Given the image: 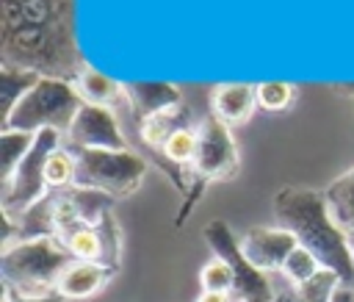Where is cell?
I'll return each mask as SVG.
<instances>
[{
	"instance_id": "cell-1",
	"label": "cell",
	"mask_w": 354,
	"mask_h": 302,
	"mask_svg": "<svg viewBox=\"0 0 354 302\" xmlns=\"http://www.w3.org/2000/svg\"><path fill=\"white\" fill-rule=\"evenodd\" d=\"M0 66L75 80L88 66L75 42V0H0Z\"/></svg>"
},
{
	"instance_id": "cell-2",
	"label": "cell",
	"mask_w": 354,
	"mask_h": 302,
	"mask_svg": "<svg viewBox=\"0 0 354 302\" xmlns=\"http://www.w3.org/2000/svg\"><path fill=\"white\" fill-rule=\"evenodd\" d=\"M277 227L296 236L299 247L310 249L324 269L340 274L346 288H354V252L351 238L335 224L324 191L304 186H285L274 194Z\"/></svg>"
},
{
	"instance_id": "cell-3",
	"label": "cell",
	"mask_w": 354,
	"mask_h": 302,
	"mask_svg": "<svg viewBox=\"0 0 354 302\" xmlns=\"http://www.w3.org/2000/svg\"><path fill=\"white\" fill-rule=\"evenodd\" d=\"M75 258L61 247L55 236L41 238H22L3 247L0 255V274L3 283L11 285L22 296H44L55 291L61 272Z\"/></svg>"
},
{
	"instance_id": "cell-4",
	"label": "cell",
	"mask_w": 354,
	"mask_h": 302,
	"mask_svg": "<svg viewBox=\"0 0 354 302\" xmlns=\"http://www.w3.org/2000/svg\"><path fill=\"white\" fill-rule=\"evenodd\" d=\"M80 108H83V100L75 91L72 80L39 78V83L17 103V108L11 111L0 133L3 130H22V133L58 130L64 136L72 127Z\"/></svg>"
},
{
	"instance_id": "cell-5",
	"label": "cell",
	"mask_w": 354,
	"mask_h": 302,
	"mask_svg": "<svg viewBox=\"0 0 354 302\" xmlns=\"http://www.w3.org/2000/svg\"><path fill=\"white\" fill-rule=\"evenodd\" d=\"M238 166H241V161H238V147L232 141L230 125H224L213 114L205 116L199 122V150H196L194 163L188 166V194L183 199V211L177 213L174 224L180 227L191 216V208L202 197L207 183L235 177Z\"/></svg>"
},
{
	"instance_id": "cell-6",
	"label": "cell",
	"mask_w": 354,
	"mask_h": 302,
	"mask_svg": "<svg viewBox=\"0 0 354 302\" xmlns=\"http://www.w3.org/2000/svg\"><path fill=\"white\" fill-rule=\"evenodd\" d=\"M75 186L108 194L113 199L133 194L147 175V161L133 150H75Z\"/></svg>"
},
{
	"instance_id": "cell-7",
	"label": "cell",
	"mask_w": 354,
	"mask_h": 302,
	"mask_svg": "<svg viewBox=\"0 0 354 302\" xmlns=\"http://www.w3.org/2000/svg\"><path fill=\"white\" fill-rule=\"evenodd\" d=\"M61 141H64V136L58 130H39L36 133L30 152L22 158V163L17 166L11 180L3 183V197H0L3 219L17 222L39 199L47 197L50 188H47V180H44V163H47V155L55 147H61Z\"/></svg>"
},
{
	"instance_id": "cell-8",
	"label": "cell",
	"mask_w": 354,
	"mask_h": 302,
	"mask_svg": "<svg viewBox=\"0 0 354 302\" xmlns=\"http://www.w3.org/2000/svg\"><path fill=\"white\" fill-rule=\"evenodd\" d=\"M205 241L213 249V255L224 258L232 272H235V288H232V302H277V288L268 280L266 272L254 269L243 252L241 244L235 238V233L230 230V224L224 219H210L205 224Z\"/></svg>"
},
{
	"instance_id": "cell-9",
	"label": "cell",
	"mask_w": 354,
	"mask_h": 302,
	"mask_svg": "<svg viewBox=\"0 0 354 302\" xmlns=\"http://www.w3.org/2000/svg\"><path fill=\"white\" fill-rule=\"evenodd\" d=\"M55 238L75 260L100 263L116 272L122 255V236L113 213L108 211L100 222H66L55 230Z\"/></svg>"
},
{
	"instance_id": "cell-10",
	"label": "cell",
	"mask_w": 354,
	"mask_h": 302,
	"mask_svg": "<svg viewBox=\"0 0 354 302\" xmlns=\"http://www.w3.org/2000/svg\"><path fill=\"white\" fill-rule=\"evenodd\" d=\"M64 144L72 150H127L116 111L86 103L77 111L72 127L64 133Z\"/></svg>"
},
{
	"instance_id": "cell-11",
	"label": "cell",
	"mask_w": 354,
	"mask_h": 302,
	"mask_svg": "<svg viewBox=\"0 0 354 302\" xmlns=\"http://www.w3.org/2000/svg\"><path fill=\"white\" fill-rule=\"evenodd\" d=\"M238 244H241L243 258L266 274L279 272L282 263L288 260V255L299 247L296 236L282 227H252L238 238Z\"/></svg>"
},
{
	"instance_id": "cell-12",
	"label": "cell",
	"mask_w": 354,
	"mask_h": 302,
	"mask_svg": "<svg viewBox=\"0 0 354 302\" xmlns=\"http://www.w3.org/2000/svg\"><path fill=\"white\" fill-rule=\"evenodd\" d=\"M124 97H127V105L124 111L130 116H136V125L152 114H160L171 105H180L183 103V94L174 83H166V80H133V83H124Z\"/></svg>"
},
{
	"instance_id": "cell-13",
	"label": "cell",
	"mask_w": 354,
	"mask_h": 302,
	"mask_svg": "<svg viewBox=\"0 0 354 302\" xmlns=\"http://www.w3.org/2000/svg\"><path fill=\"white\" fill-rule=\"evenodd\" d=\"M257 108V94L252 83H221L210 94V114L224 125L246 122Z\"/></svg>"
},
{
	"instance_id": "cell-14",
	"label": "cell",
	"mask_w": 354,
	"mask_h": 302,
	"mask_svg": "<svg viewBox=\"0 0 354 302\" xmlns=\"http://www.w3.org/2000/svg\"><path fill=\"white\" fill-rule=\"evenodd\" d=\"M111 274H113V269H108V266L88 263V260H72L61 272V277L55 283V291L64 299H88V296L102 291V285L108 283Z\"/></svg>"
},
{
	"instance_id": "cell-15",
	"label": "cell",
	"mask_w": 354,
	"mask_h": 302,
	"mask_svg": "<svg viewBox=\"0 0 354 302\" xmlns=\"http://www.w3.org/2000/svg\"><path fill=\"white\" fill-rule=\"evenodd\" d=\"M75 91L80 94V100L86 105H100V108H111V111H122L127 105V97H124V83L108 78L105 72L94 69V66H86L75 80H72Z\"/></svg>"
},
{
	"instance_id": "cell-16",
	"label": "cell",
	"mask_w": 354,
	"mask_h": 302,
	"mask_svg": "<svg viewBox=\"0 0 354 302\" xmlns=\"http://www.w3.org/2000/svg\"><path fill=\"white\" fill-rule=\"evenodd\" d=\"M188 122H194L191 108H188L185 103H180V105H171V108H166V111H160V114H152V116L141 119L136 127H138V139H141V141L155 152V158H158V152H160V147L166 144V139H169L177 127H183V125H188Z\"/></svg>"
},
{
	"instance_id": "cell-17",
	"label": "cell",
	"mask_w": 354,
	"mask_h": 302,
	"mask_svg": "<svg viewBox=\"0 0 354 302\" xmlns=\"http://www.w3.org/2000/svg\"><path fill=\"white\" fill-rule=\"evenodd\" d=\"M340 285H343V280L337 272L321 269L315 277H310L304 283H285L282 288H277V296L282 302H332Z\"/></svg>"
},
{
	"instance_id": "cell-18",
	"label": "cell",
	"mask_w": 354,
	"mask_h": 302,
	"mask_svg": "<svg viewBox=\"0 0 354 302\" xmlns=\"http://www.w3.org/2000/svg\"><path fill=\"white\" fill-rule=\"evenodd\" d=\"M324 199H326V208H329L335 224L346 236H354V169L335 177L324 188Z\"/></svg>"
},
{
	"instance_id": "cell-19",
	"label": "cell",
	"mask_w": 354,
	"mask_h": 302,
	"mask_svg": "<svg viewBox=\"0 0 354 302\" xmlns=\"http://www.w3.org/2000/svg\"><path fill=\"white\" fill-rule=\"evenodd\" d=\"M36 83H39V75H33V72L0 66V127L6 125V119L11 116V111L17 108V103H19Z\"/></svg>"
},
{
	"instance_id": "cell-20",
	"label": "cell",
	"mask_w": 354,
	"mask_h": 302,
	"mask_svg": "<svg viewBox=\"0 0 354 302\" xmlns=\"http://www.w3.org/2000/svg\"><path fill=\"white\" fill-rule=\"evenodd\" d=\"M36 133H22V130H3L0 133V186L11 180L22 158L30 152Z\"/></svg>"
},
{
	"instance_id": "cell-21",
	"label": "cell",
	"mask_w": 354,
	"mask_h": 302,
	"mask_svg": "<svg viewBox=\"0 0 354 302\" xmlns=\"http://www.w3.org/2000/svg\"><path fill=\"white\" fill-rule=\"evenodd\" d=\"M75 177H77V155H75L72 147H66V144L61 141V147H55V150L47 155V163H44L47 188H50V191L69 188V186H75Z\"/></svg>"
},
{
	"instance_id": "cell-22",
	"label": "cell",
	"mask_w": 354,
	"mask_h": 302,
	"mask_svg": "<svg viewBox=\"0 0 354 302\" xmlns=\"http://www.w3.org/2000/svg\"><path fill=\"white\" fill-rule=\"evenodd\" d=\"M254 94H257V108H263V111H285L296 103V86L288 80L254 83Z\"/></svg>"
},
{
	"instance_id": "cell-23",
	"label": "cell",
	"mask_w": 354,
	"mask_h": 302,
	"mask_svg": "<svg viewBox=\"0 0 354 302\" xmlns=\"http://www.w3.org/2000/svg\"><path fill=\"white\" fill-rule=\"evenodd\" d=\"M199 285H202V291L232 294V288H235V272H232V266H230L224 258L213 255V258L199 269Z\"/></svg>"
},
{
	"instance_id": "cell-24",
	"label": "cell",
	"mask_w": 354,
	"mask_h": 302,
	"mask_svg": "<svg viewBox=\"0 0 354 302\" xmlns=\"http://www.w3.org/2000/svg\"><path fill=\"white\" fill-rule=\"evenodd\" d=\"M321 269H324V266H321V260H318L310 249L296 247V249L288 255V260L282 263L279 274H282V280H285V283H304V280L315 277Z\"/></svg>"
},
{
	"instance_id": "cell-25",
	"label": "cell",
	"mask_w": 354,
	"mask_h": 302,
	"mask_svg": "<svg viewBox=\"0 0 354 302\" xmlns=\"http://www.w3.org/2000/svg\"><path fill=\"white\" fill-rule=\"evenodd\" d=\"M3 302H66V299H64L58 291L44 294V296H22V294H17L11 285L3 283Z\"/></svg>"
},
{
	"instance_id": "cell-26",
	"label": "cell",
	"mask_w": 354,
	"mask_h": 302,
	"mask_svg": "<svg viewBox=\"0 0 354 302\" xmlns=\"http://www.w3.org/2000/svg\"><path fill=\"white\" fill-rule=\"evenodd\" d=\"M196 302H232L230 294H216V291H202L196 296Z\"/></svg>"
},
{
	"instance_id": "cell-27",
	"label": "cell",
	"mask_w": 354,
	"mask_h": 302,
	"mask_svg": "<svg viewBox=\"0 0 354 302\" xmlns=\"http://www.w3.org/2000/svg\"><path fill=\"white\" fill-rule=\"evenodd\" d=\"M332 302H354V288H346V285H340Z\"/></svg>"
},
{
	"instance_id": "cell-28",
	"label": "cell",
	"mask_w": 354,
	"mask_h": 302,
	"mask_svg": "<svg viewBox=\"0 0 354 302\" xmlns=\"http://www.w3.org/2000/svg\"><path fill=\"white\" fill-rule=\"evenodd\" d=\"M337 91H346V94H354V83H337Z\"/></svg>"
},
{
	"instance_id": "cell-29",
	"label": "cell",
	"mask_w": 354,
	"mask_h": 302,
	"mask_svg": "<svg viewBox=\"0 0 354 302\" xmlns=\"http://www.w3.org/2000/svg\"><path fill=\"white\" fill-rule=\"evenodd\" d=\"M348 238H351V252H354V236H348Z\"/></svg>"
},
{
	"instance_id": "cell-30",
	"label": "cell",
	"mask_w": 354,
	"mask_h": 302,
	"mask_svg": "<svg viewBox=\"0 0 354 302\" xmlns=\"http://www.w3.org/2000/svg\"><path fill=\"white\" fill-rule=\"evenodd\" d=\"M277 302H282V299H279V296H277Z\"/></svg>"
}]
</instances>
